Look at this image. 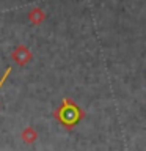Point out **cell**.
I'll use <instances>...</instances> for the list:
<instances>
[{
	"label": "cell",
	"mask_w": 146,
	"mask_h": 151,
	"mask_svg": "<svg viewBox=\"0 0 146 151\" xmlns=\"http://www.w3.org/2000/svg\"><path fill=\"white\" fill-rule=\"evenodd\" d=\"M58 116H60V120L64 123L66 126H72L74 123H77L79 121V118H80V112H79V109L74 106V104H71L69 101H66L64 102V106L61 107V110L58 113Z\"/></svg>",
	"instance_id": "6da1fadb"
},
{
	"label": "cell",
	"mask_w": 146,
	"mask_h": 151,
	"mask_svg": "<svg viewBox=\"0 0 146 151\" xmlns=\"http://www.w3.org/2000/svg\"><path fill=\"white\" fill-rule=\"evenodd\" d=\"M9 73H11V68H8L6 71H5V74L2 76V79H0V88H2V85H3L5 80H6V77H8V74H9Z\"/></svg>",
	"instance_id": "7a4b0ae2"
}]
</instances>
